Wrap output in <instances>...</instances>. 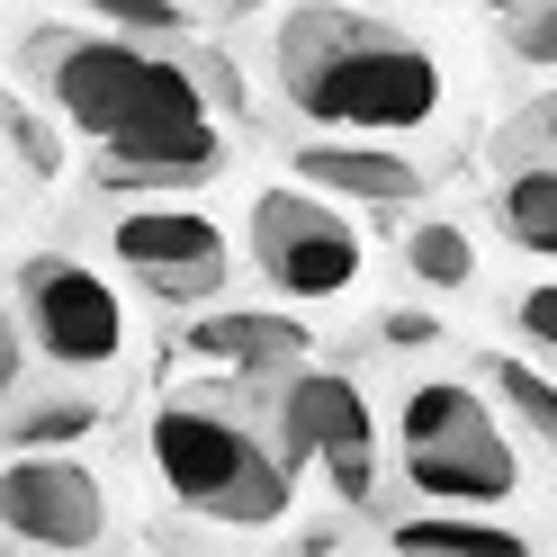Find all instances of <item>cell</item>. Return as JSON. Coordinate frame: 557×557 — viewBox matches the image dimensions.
<instances>
[{
	"instance_id": "1",
	"label": "cell",
	"mask_w": 557,
	"mask_h": 557,
	"mask_svg": "<svg viewBox=\"0 0 557 557\" xmlns=\"http://www.w3.org/2000/svg\"><path fill=\"white\" fill-rule=\"evenodd\" d=\"M18 73L37 99L99 153V181L126 198H171L225 171V63L207 73L198 54L162 37H117V27H37L18 46Z\"/></svg>"
},
{
	"instance_id": "2",
	"label": "cell",
	"mask_w": 557,
	"mask_h": 557,
	"mask_svg": "<svg viewBox=\"0 0 557 557\" xmlns=\"http://www.w3.org/2000/svg\"><path fill=\"white\" fill-rule=\"evenodd\" d=\"M278 99L324 135H423L449 109V73L423 37L351 0H306L270 37Z\"/></svg>"
},
{
	"instance_id": "3",
	"label": "cell",
	"mask_w": 557,
	"mask_h": 557,
	"mask_svg": "<svg viewBox=\"0 0 557 557\" xmlns=\"http://www.w3.org/2000/svg\"><path fill=\"white\" fill-rule=\"evenodd\" d=\"M145 459L162 495L189 521H216V531H270L297 512V468L278 459V441L243 396H207V387L162 396L145 423Z\"/></svg>"
},
{
	"instance_id": "4",
	"label": "cell",
	"mask_w": 557,
	"mask_h": 557,
	"mask_svg": "<svg viewBox=\"0 0 557 557\" xmlns=\"http://www.w3.org/2000/svg\"><path fill=\"white\" fill-rule=\"evenodd\" d=\"M396 485L441 512H485L521 495L512 423L476 377H413L396 405Z\"/></svg>"
},
{
	"instance_id": "5",
	"label": "cell",
	"mask_w": 557,
	"mask_h": 557,
	"mask_svg": "<svg viewBox=\"0 0 557 557\" xmlns=\"http://www.w3.org/2000/svg\"><path fill=\"white\" fill-rule=\"evenodd\" d=\"M252 413H261V432L278 441V459H288L297 476L306 468H324L333 476V495H342V512H377V413H369V396H360V377H342V369H278V377H261V396H252Z\"/></svg>"
},
{
	"instance_id": "6",
	"label": "cell",
	"mask_w": 557,
	"mask_h": 557,
	"mask_svg": "<svg viewBox=\"0 0 557 557\" xmlns=\"http://www.w3.org/2000/svg\"><path fill=\"white\" fill-rule=\"evenodd\" d=\"M10 297H18L27 351H37L46 377H63V387H109L126 369V297L82 252H27L10 270Z\"/></svg>"
},
{
	"instance_id": "7",
	"label": "cell",
	"mask_w": 557,
	"mask_h": 557,
	"mask_svg": "<svg viewBox=\"0 0 557 557\" xmlns=\"http://www.w3.org/2000/svg\"><path fill=\"white\" fill-rule=\"evenodd\" d=\"M0 540L37 557H117V504L99 468L54 459V449H10L0 459Z\"/></svg>"
},
{
	"instance_id": "8",
	"label": "cell",
	"mask_w": 557,
	"mask_h": 557,
	"mask_svg": "<svg viewBox=\"0 0 557 557\" xmlns=\"http://www.w3.org/2000/svg\"><path fill=\"white\" fill-rule=\"evenodd\" d=\"M252 270L278 306H315L360 288V225L324 189H261L252 198Z\"/></svg>"
},
{
	"instance_id": "9",
	"label": "cell",
	"mask_w": 557,
	"mask_h": 557,
	"mask_svg": "<svg viewBox=\"0 0 557 557\" xmlns=\"http://www.w3.org/2000/svg\"><path fill=\"white\" fill-rule=\"evenodd\" d=\"M109 261L153 306H216V288L234 278V243L216 234V216H189V207H117Z\"/></svg>"
},
{
	"instance_id": "10",
	"label": "cell",
	"mask_w": 557,
	"mask_h": 557,
	"mask_svg": "<svg viewBox=\"0 0 557 557\" xmlns=\"http://www.w3.org/2000/svg\"><path fill=\"white\" fill-rule=\"evenodd\" d=\"M181 351L207 360V369H225V377H278V369H297L306 351H315V333H306L288 306H207V315L181 324Z\"/></svg>"
},
{
	"instance_id": "11",
	"label": "cell",
	"mask_w": 557,
	"mask_h": 557,
	"mask_svg": "<svg viewBox=\"0 0 557 557\" xmlns=\"http://www.w3.org/2000/svg\"><path fill=\"white\" fill-rule=\"evenodd\" d=\"M297 181L324 189L333 207H423L432 171L396 153V145H360V135H342V145H297Z\"/></svg>"
},
{
	"instance_id": "12",
	"label": "cell",
	"mask_w": 557,
	"mask_h": 557,
	"mask_svg": "<svg viewBox=\"0 0 557 557\" xmlns=\"http://www.w3.org/2000/svg\"><path fill=\"white\" fill-rule=\"evenodd\" d=\"M377 540H387V557H540L531 531H512V521H485V512H396L377 521Z\"/></svg>"
},
{
	"instance_id": "13",
	"label": "cell",
	"mask_w": 557,
	"mask_h": 557,
	"mask_svg": "<svg viewBox=\"0 0 557 557\" xmlns=\"http://www.w3.org/2000/svg\"><path fill=\"white\" fill-rule=\"evenodd\" d=\"M485 216L504 225V243H521V252L557 261V162H548V153H504Z\"/></svg>"
},
{
	"instance_id": "14",
	"label": "cell",
	"mask_w": 557,
	"mask_h": 557,
	"mask_svg": "<svg viewBox=\"0 0 557 557\" xmlns=\"http://www.w3.org/2000/svg\"><path fill=\"white\" fill-rule=\"evenodd\" d=\"M476 387L495 396V413H504L512 432H531L540 449H557V377L531 351H485L476 360Z\"/></svg>"
},
{
	"instance_id": "15",
	"label": "cell",
	"mask_w": 557,
	"mask_h": 557,
	"mask_svg": "<svg viewBox=\"0 0 557 557\" xmlns=\"http://www.w3.org/2000/svg\"><path fill=\"white\" fill-rule=\"evenodd\" d=\"M405 278H413V288H432V297L476 288V243H468V225L413 216V225H405Z\"/></svg>"
},
{
	"instance_id": "16",
	"label": "cell",
	"mask_w": 557,
	"mask_h": 557,
	"mask_svg": "<svg viewBox=\"0 0 557 557\" xmlns=\"http://www.w3.org/2000/svg\"><path fill=\"white\" fill-rule=\"evenodd\" d=\"M504 54L531 63V73H557V0H521L504 18Z\"/></svg>"
},
{
	"instance_id": "17",
	"label": "cell",
	"mask_w": 557,
	"mask_h": 557,
	"mask_svg": "<svg viewBox=\"0 0 557 557\" xmlns=\"http://www.w3.org/2000/svg\"><path fill=\"white\" fill-rule=\"evenodd\" d=\"M27 377H37V351H27V324H18V297L0 288V413L27 396Z\"/></svg>"
},
{
	"instance_id": "18",
	"label": "cell",
	"mask_w": 557,
	"mask_h": 557,
	"mask_svg": "<svg viewBox=\"0 0 557 557\" xmlns=\"http://www.w3.org/2000/svg\"><path fill=\"white\" fill-rule=\"evenodd\" d=\"M512 342H521L531 360H557V278L512 297Z\"/></svg>"
},
{
	"instance_id": "19",
	"label": "cell",
	"mask_w": 557,
	"mask_h": 557,
	"mask_svg": "<svg viewBox=\"0 0 557 557\" xmlns=\"http://www.w3.org/2000/svg\"><path fill=\"white\" fill-rule=\"evenodd\" d=\"M18 171H46V145H37V126H18V117H10V99H0V207H10Z\"/></svg>"
},
{
	"instance_id": "20",
	"label": "cell",
	"mask_w": 557,
	"mask_h": 557,
	"mask_svg": "<svg viewBox=\"0 0 557 557\" xmlns=\"http://www.w3.org/2000/svg\"><path fill=\"white\" fill-rule=\"evenodd\" d=\"M90 10H109L117 27H145V37H181V27H189V10H181V0H90Z\"/></svg>"
},
{
	"instance_id": "21",
	"label": "cell",
	"mask_w": 557,
	"mask_h": 557,
	"mask_svg": "<svg viewBox=\"0 0 557 557\" xmlns=\"http://www.w3.org/2000/svg\"><path fill=\"white\" fill-rule=\"evenodd\" d=\"M504 153H548V162H557V90H548V99H531V109L512 117Z\"/></svg>"
},
{
	"instance_id": "22",
	"label": "cell",
	"mask_w": 557,
	"mask_h": 557,
	"mask_svg": "<svg viewBox=\"0 0 557 557\" xmlns=\"http://www.w3.org/2000/svg\"><path fill=\"white\" fill-rule=\"evenodd\" d=\"M377 333H387V342H405V351H423V342H441V324H432V315H387Z\"/></svg>"
},
{
	"instance_id": "23",
	"label": "cell",
	"mask_w": 557,
	"mask_h": 557,
	"mask_svg": "<svg viewBox=\"0 0 557 557\" xmlns=\"http://www.w3.org/2000/svg\"><path fill=\"white\" fill-rule=\"evenodd\" d=\"M252 10H270V0H216V18H252Z\"/></svg>"
},
{
	"instance_id": "24",
	"label": "cell",
	"mask_w": 557,
	"mask_h": 557,
	"mask_svg": "<svg viewBox=\"0 0 557 557\" xmlns=\"http://www.w3.org/2000/svg\"><path fill=\"white\" fill-rule=\"evenodd\" d=\"M476 10H495V18H512V10H521V0H476Z\"/></svg>"
},
{
	"instance_id": "25",
	"label": "cell",
	"mask_w": 557,
	"mask_h": 557,
	"mask_svg": "<svg viewBox=\"0 0 557 557\" xmlns=\"http://www.w3.org/2000/svg\"><path fill=\"white\" fill-rule=\"evenodd\" d=\"M0 557H37V548H10V540H0Z\"/></svg>"
}]
</instances>
